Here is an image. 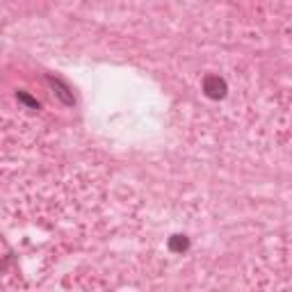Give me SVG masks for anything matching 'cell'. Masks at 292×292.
I'll list each match as a JSON object with an SVG mask.
<instances>
[{"label":"cell","mask_w":292,"mask_h":292,"mask_svg":"<svg viewBox=\"0 0 292 292\" xmlns=\"http://www.w3.org/2000/svg\"><path fill=\"white\" fill-rule=\"evenodd\" d=\"M169 249L176 251V253H183V251L187 249V240H185L183 235H173V238L169 240Z\"/></svg>","instance_id":"obj_2"},{"label":"cell","mask_w":292,"mask_h":292,"mask_svg":"<svg viewBox=\"0 0 292 292\" xmlns=\"http://www.w3.org/2000/svg\"><path fill=\"white\" fill-rule=\"evenodd\" d=\"M203 89H206V94H208L210 98H219V96H224V91H226V83H224L219 76H208L206 83H203Z\"/></svg>","instance_id":"obj_1"}]
</instances>
